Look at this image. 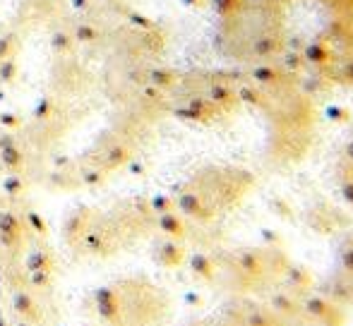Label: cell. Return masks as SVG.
Wrapping results in <instances>:
<instances>
[{
    "mask_svg": "<svg viewBox=\"0 0 353 326\" xmlns=\"http://www.w3.org/2000/svg\"><path fill=\"white\" fill-rule=\"evenodd\" d=\"M219 39L228 58L267 65L283 51L286 17L276 0H221Z\"/></svg>",
    "mask_w": 353,
    "mask_h": 326,
    "instance_id": "cell-1",
    "label": "cell"
},
{
    "mask_svg": "<svg viewBox=\"0 0 353 326\" xmlns=\"http://www.w3.org/2000/svg\"><path fill=\"white\" fill-rule=\"evenodd\" d=\"M159 293L137 279H123L94 290V314L103 326H144L152 322V305Z\"/></svg>",
    "mask_w": 353,
    "mask_h": 326,
    "instance_id": "cell-2",
    "label": "cell"
},
{
    "mask_svg": "<svg viewBox=\"0 0 353 326\" xmlns=\"http://www.w3.org/2000/svg\"><path fill=\"white\" fill-rule=\"evenodd\" d=\"M123 240H125V233L116 224V219L111 214H101L99 211L74 252H82L87 257H97V259H108V257H113L121 250Z\"/></svg>",
    "mask_w": 353,
    "mask_h": 326,
    "instance_id": "cell-3",
    "label": "cell"
},
{
    "mask_svg": "<svg viewBox=\"0 0 353 326\" xmlns=\"http://www.w3.org/2000/svg\"><path fill=\"white\" fill-rule=\"evenodd\" d=\"M84 156L97 161L103 171L113 173L132 161V156H135V140H132L130 132L123 130V127H113V130L103 132L97 140V144Z\"/></svg>",
    "mask_w": 353,
    "mask_h": 326,
    "instance_id": "cell-4",
    "label": "cell"
},
{
    "mask_svg": "<svg viewBox=\"0 0 353 326\" xmlns=\"http://www.w3.org/2000/svg\"><path fill=\"white\" fill-rule=\"evenodd\" d=\"M92 84V72L84 67V63L72 56H53L51 67V91L53 96L65 98V96H79L84 94Z\"/></svg>",
    "mask_w": 353,
    "mask_h": 326,
    "instance_id": "cell-5",
    "label": "cell"
},
{
    "mask_svg": "<svg viewBox=\"0 0 353 326\" xmlns=\"http://www.w3.org/2000/svg\"><path fill=\"white\" fill-rule=\"evenodd\" d=\"M99 214V209H94V206H74L70 214L65 216V221H63V243H65L70 250H77L79 240L84 238V233H87V228L92 226L94 216Z\"/></svg>",
    "mask_w": 353,
    "mask_h": 326,
    "instance_id": "cell-6",
    "label": "cell"
},
{
    "mask_svg": "<svg viewBox=\"0 0 353 326\" xmlns=\"http://www.w3.org/2000/svg\"><path fill=\"white\" fill-rule=\"evenodd\" d=\"M10 307H12V314L29 324H41L43 322V307L39 303L37 293L27 285L12 290V298H10Z\"/></svg>",
    "mask_w": 353,
    "mask_h": 326,
    "instance_id": "cell-7",
    "label": "cell"
},
{
    "mask_svg": "<svg viewBox=\"0 0 353 326\" xmlns=\"http://www.w3.org/2000/svg\"><path fill=\"white\" fill-rule=\"evenodd\" d=\"M68 27H70V32H72L74 43L84 48H94L108 39L106 29L94 22V19H89L87 14H77V17L68 19Z\"/></svg>",
    "mask_w": 353,
    "mask_h": 326,
    "instance_id": "cell-8",
    "label": "cell"
},
{
    "mask_svg": "<svg viewBox=\"0 0 353 326\" xmlns=\"http://www.w3.org/2000/svg\"><path fill=\"white\" fill-rule=\"evenodd\" d=\"M0 168L5 173H22V175H27L29 168H32L27 142L19 140L17 144H10L5 149H0Z\"/></svg>",
    "mask_w": 353,
    "mask_h": 326,
    "instance_id": "cell-9",
    "label": "cell"
},
{
    "mask_svg": "<svg viewBox=\"0 0 353 326\" xmlns=\"http://www.w3.org/2000/svg\"><path fill=\"white\" fill-rule=\"evenodd\" d=\"M154 261L163 269H178L183 261L188 259L185 254V247L181 245V240H173V238H166V240H159L154 245Z\"/></svg>",
    "mask_w": 353,
    "mask_h": 326,
    "instance_id": "cell-10",
    "label": "cell"
},
{
    "mask_svg": "<svg viewBox=\"0 0 353 326\" xmlns=\"http://www.w3.org/2000/svg\"><path fill=\"white\" fill-rule=\"evenodd\" d=\"M74 171H77L79 185L89 187V190H97V187H103L108 182V171H103L97 161L87 159V156L74 161Z\"/></svg>",
    "mask_w": 353,
    "mask_h": 326,
    "instance_id": "cell-11",
    "label": "cell"
},
{
    "mask_svg": "<svg viewBox=\"0 0 353 326\" xmlns=\"http://www.w3.org/2000/svg\"><path fill=\"white\" fill-rule=\"evenodd\" d=\"M303 309H305L307 317L317 319V322H327V324H341V317L336 319V307L330 298H322V295H310L303 303Z\"/></svg>",
    "mask_w": 353,
    "mask_h": 326,
    "instance_id": "cell-12",
    "label": "cell"
},
{
    "mask_svg": "<svg viewBox=\"0 0 353 326\" xmlns=\"http://www.w3.org/2000/svg\"><path fill=\"white\" fill-rule=\"evenodd\" d=\"M233 264H236V269L241 271L243 276L255 279V276H260L262 271L267 269V257L257 250H238L236 254H233Z\"/></svg>",
    "mask_w": 353,
    "mask_h": 326,
    "instance_id": "cell-13",
    "label": "cell"
},
{
    "mask_svg": "<svg viewBox=\"0 0 353 326\" xmlns=\"http://www.w3.org/2000/svg\"><path fill=\"white\" fill-rule=\"evenodd\" d=\"M24 271H56V254H53L51 247L37 245L27 252L22 261Z\"/></svg>",
    "mask_w": 353,
    "mask_h": 326,
    "instance_id": "cell-14",
    "label": "cell"
},
{
    "mask_svg": "<svg viewBox=\"0 0 353 326\" xmlns=\"http://www.w3.org/2000/svg\"><path fill=\"white\" fill-rule=\"evenodd\" d=\"M154 226L161 230L166 238H173V240H183L188 235V224L176 209L173 211H166V214H159L154 216Z\"/></svg>",
    "mask_w": 353,
    "mask_h": 326,
    "instance_id": "cell-15",
    "label": "cell"
},
{
    "mask_svg": "<svg viewBox=\"0 0 353 326\" xmlns=\"http://www.w3.org/2000/svg\"><path fill=\"white\" fill-rule=\"evenodd\" d=\"M48 187L51 190H61V192H70V190H79V177H77V171H74V163H63V166L53 168L46 177Z\"/></svg>",
    "mask_w": 353,
    "mask_h": 326,
    "instance_id": "cell-16",
    "label": "cell"
},
{
    "mask_svg": "<svg viewBox=\"0 0 353 326\" xmlns=\"http://www.w3.org/2000/svg\"><path fill=\"white\" fill-rule=\"evenodd\" d=\"M48 43H51L53 56H72V53L77 51V43H74L72 32H70V27H68V19L65 22H58L56 27L51 29Z\"/></svg>",
    "mask_w": 353,
    "mask_h": 326,
    "instance_id": "cell-17",
    "label": "cell"
},
{
    "mask_svg": "<svg viewBox=\"0 0 353 326\" xmlns=\"http://www.w3.org/2000/svg\"><path fill=\"white\" fill-rule=\"evenodd\" d=\"M29 185H32L29 175H22V173H5L3 185H0V195L8 197L10 202H14V199H19V197L27 195Z\"/></svg>",
    "mask_w": 353,
    "mask_h": 326,
    "instance_id": "cell-18",
    "label": "cell"
},
{
    "mask_svg": "<svg viewBox=\"0 0 353 326\" xmlns=\"http://www.w3.org/2000/svg\"><path fill=\"white\" fill-rule=\"evenodd\" d=\"M188 264H190L192 274L202 281H214V276H216V264H214V259L210 254H202V252L190 254L188 257Z\"/></svg>",
    "mask_w": 353,
    "mask_h": 326,
    "instance_id": "cell-19",
    "label": "cell"
},
{
    "mask_svg": "<svg viewBox=\"0 0 353 326\" xmlns=\"http://www.w3.org/2000/svg\"><path fill=\"white\" fill-rule=\"evenodd\" d=\"M27 288H32L34 293H46L56 283V271H27Z\"/></svg>",
    "mask_w": 353,
    "mask_h": 326,
    "instance_id": "cell-20",
    "label": "cell"
},
{
    "mask_svg": "<svg viewBox=\"0 0 353 326\" xmlns=\"http://www.w3.org/2000/svg\"><path fill=\"white\" fill-rule=\"evenodd\" d=\"M22 219H24V226H27V230L32 235H37V238H41V240L48 238V224L37 209H27L22 214Z\"/></svg>",
    "mask_w": 353,
    "mask_h": 326,
    "instance_id": "cell-21",
    "label": "cell"
},
{
    "mask_svg": "<svg viewBox=\"0 0 353 326\" xmlns=\"http://www.w3.org/2000/svg\"><path fill=\"white\" fill-rule=\"evenodd\" d=\"M272 309L276 317H296L298 314V300L288 293H276L272 298Z\"/></svg>",
    "mask_w": 353,
    "mask_h": 326,
    "instance_id": "cell-22",
    "label": "cell"
},
{
    "mask_svg": "<svg viewBox=\"0 0 353 326\" xmlns=\"http://www.w3.org/2000/svg\"><path fill=\"white\" fill-rule=\"evenodd\" d=\"M286 283L293 290H307L312 283V276L305 266H288L286 269Z\"/></svg>",
    "mask_w": 353,
    "mask_h": 326,
    "instance_id": "cell-23",
    "label": "cell"
},
{
    "mask_svg": "<svg viewBox=\"0 0 353 326\" xmlns=\"http://www.w3.org/2000/svg\"><path fill=\"white\" fill-rule=\"evenodd\" d=\"M17 75H19V58L17 56L0 61V84H3V87L12 84L17 80Z\"/></svg>",
    "mask_w": 353,
    "mask_h": 326,
    "instance_id": "cell-24",
    "label": "cell"
},
{
    "mask_svg": "<svg viewBox=\"0 0 353 326\" xmlns=\"http://www.w3.org/2000/svg\"><path fill=\"white\" fill-rule=\"evenodd\" d=\"M245 326H279V322H276V314L265 312V309H252L245 317Z\"/></svg>",
    "mask_w": 353,
    "mask_h": 326,
    "instance_id": "cell-25",
    "label": "cell"
},
{
    "mask_svg": "<svg viewBox=\"0 0 353 326\" xmlns=\"http://www.w3.org/2000/svg\"><path fill=\"white\" fill-rule=\"evenodd\" d=\"M149 206H152V214L159 216V214H166V211H173L176 209V199L171 195H154L149 199Z\"/></svg>",
    "mask_w": 353,
    "mask_h": 326,
    "instance_id": "cell-26",
    "label": "cell"
},
{
    "mask_svg": "<svg viewBox=\"0 0 353 326\" xmlns=\"http://www.w3.org/2000/svg\"><path fill=\"white\" fill-rule=\"evenodd\" d=\"M24 120L22 116L12 111H0V130H8V132H22Z\"/></svg>",
    "mask_w": 353,
    "mask_h": 326,
    "instance_id": "cell-27",
    "label": "cell"
},
{
    "mask_svg": "<svg viewBox=\"0 0 353 326\" xmlns=\"http://www.w3.org/2000/svg\"><path fill=\"white\" fill-rule=\"evenodd\" d=\"M70 3L77 14H89L94 10V5H97V0H70Z\"/></svg>",
    "mask_w": 353,
    "mask_h": 326,
    "instance_id": "cell-28",
    "label": "cell"
},
{
    "mask_svg": "<svg viewBox=\"0 0 353 326\" xmlns=\"http://www.w3.org/2000/svg\"><path fill=\"white\" fill-rule=\"evenodd\" d=\"M339 259H341V269H344L346 274H351V276H353V247H351V250H344V252H341Z\"/></svg>",
    "mask_w": 353,
    "mask_h": 326,
    "instance_id": "cell-29",
    "label": "cell"
},
{
    "mask_svg": "<svg viewBox=\"0 0 353 326\" xmlns=\"http://www.w3.org/2000/svg\"><path fill=\"white\" fill-rule=\"evenodd\" d=\"M10 326H34V324H29V322H24V319L14 317V319H12V322H10Z\"/></svg>",
    "mask_w": 353,
    "mask_h": 326,
    "instance_id": "cell-30",
    "label": "cell"
},
{
    "mask_svg": "<svg viewBox=\"0 0 353 326\" xmlns=\"http://www.w3.org/2000/svg\"><path fill=\"white\" fill-rule=\"evenodd\" d=\"M317 326H336V324H327V322H320V324H317Z\"/></svg>",
    "mask_w": 353,
    "mask_h": 326,
    "instance_id": "cell-31",
    "label": "cell"
},
{
    "mask_svg": "<svg viewBox=\"0 0 353 326\" xmlns=\"http://www.w3.org/2000/svg\"><path fill=\"white\" fill-rule=\"evenodd\" d=\"M0 209H3V197H0Z\"/></svg>",
    "mask_w": 353,
    "mask_h": 326,
    "instance_id": "cell-32",
    "label": "cell"
}]
</instances>
